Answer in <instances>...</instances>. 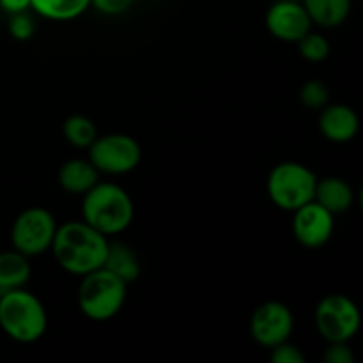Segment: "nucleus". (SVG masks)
Here are the masks:
<instances>
[{
  "instance_id": "1",
  "label": "nucleus",
  "mask_w": 363,
  "mask_h": 363,
  "mask_svg": "<svg viewBox=\"0 0 363 363\" xmlns=\"http://www.w3.org/2000/svg\"><path fill=\"white\" fill-rule=\"evenodd\" d=\"M108 245L110 238L87 222L71 220L57 227L50 252L62 272L73 277H84L105 266Z\"/></svg>"
},
{
  "instance_id": "7",
  "label": "nucleus",
  "mask_w": 363,
  "mask_h": 363,
  "mask_svg": "<svg viewBox=\"0 0 363 363\" xmlns=\"http://www.w3.org/2000/svg\"><path fill=\"white\" fill-rule=\"evenodd\" d=\"M55 216L46 208H27L14 218L11 225V245L14 250L30 257L50 252L57 233Z\"/></svg>"
},
{
  "instance_id": "23",
  "label": "nucleus",
  "mask_w": 363,
  "mask_h": 363,
  "mask_svg": "<svg viewBox=\"0 0 363 363\" xmlns=\"http://www.w3.org/2000/svg\"><path fill=\"white\" fill-rule=\"evenodd\" d=\"M269 358L273 363H305V354L298 346L286 340L269 350Z\"/></svg>"
},
{
  "instance_id": "10",
  "label": "nucleus",
  "mask_w": 363,
  "mask_h": 363,
  "mask_svg": "<svg viewBox=\"0 0 363 363\" xmlns=\"http://www.w3.org/2000/svg\"><path fill=\"white\" fill-rule=\"evenodd\" d=\"M335 230V215L311 201L293 211V236L298 243L308 250L321 248L332 240Z\"/></svg>"
},
{
  "instance_id": "14",
  "label": "nucleus",
  "mask_w": 363,
  "mask_h": 363,
  "mask_svg": "<svg viewBox=\"0 0 363 363\" xmlns=\"http://www.w3.org/2000/svg\"><path fill=\"white\" fill-rule=\"evenodd\" d=\"M314 201L328 209L332 215H342L350 211L354 202V190L346 179L337 176H328L318 179Z\"/></svg>"
},
{
  "instance_id": "20",
  "label": "nucleus",
  "mask_w": 363,
  "mask_h": 363,
  "mask_svg": "<svg viewBox=\"0 0 363 363\" xmlns=\"http://www.w3.org/2000/svg\"><path fill=\"white\" fill-rule=\"evenodd\" d=\"M298 50H300V55L303 57L307 62H323L330 57V52H332V46H330V41L323 34H318V32H308L307 35L300 39L296 43Z\"/></svg>"
},
{
  "instance_id": "5",
  "label": "nucleus",
  "mask_w": 363,
  "mask_h": 363,
  "mask_svg": "<svg viewBox=\"0 0 363 363\" xmlns=\"http://www.w3.org/2000/svg\"><path fill=\"white\" fill-rule=\"evenodd\" d=\"M319 177L300 162H280L269 170L266 191L279 209L293 213L314 201Z\"/></svg>"
},
{
  "instance_id": "26",
  "label": "nucleus",
  "mask_w": 363,
  "mask_h": 363,
  "mask_svg": "<svg viewBox=\"0 0 363 363\" xmlns=\"http://www.w3.org/2000/svg\"><path fill=\"white\" fill-rule=\"evenodd\" d=\"M32 6V0H0V9L7 14L25 13Z\"/></svg>"
},
{
  "instance_id": "27",
  "label": "nucleus",
  "mask_w": 363,
  "mask_h": 363,
  "mask_svg": "<svg viewBox=\"0 0 363 363\" xmlns=\"http://www.w3.org/2000/svg\"><path fill=\"white\" fill-rule=\"evenodd\" d=\"M358 202H360V208H362V211H363V186H362V190H360V195H358Z\"/></svg>"
},
{
  "instance_id": "21",
  "label": "nucleus",
  "mask_w": 363,
  "mask_h": 363,
  "mask_svg": "<svg viewBox=\"0 0 363 363\" xmlns=\"http://www.w3.org/2000/svg\"><path fill=\"white\" fill-rule=\"evenodd\" d=\"M300 101L305 108L321 110L330 103V89L321 80H308L300 89Z\"/></svg>"
},
{
  "instance_id": "13",
  "label": "nucleus",
  "mask_w": 363,
  "mask_h": 363,
  "mask_svg": "<svg viewBox=\"0 0 363 363\" xmlns=\"http://www.w3.org/2000/svg\"><path fill=\"white\" fill-rule=\"evenodd\" d=\"M57 179L64 191L82 197L98 183L99 172L89 158H71L60 165Z\"/></svg>"
},
{
  "instance_id": "22",
  "label": "nucleus",
  "mask_w": 363,
  "mask_h": 363,
  "mask_svg": "<svg viewBox=\"0 0 363 363\" xmlns=\"http://www.w3.org/2000/svg\"><path fill=\"white\" fill-rule=\"evenodd\" d=\"M9 34L16 41H28L35 34V23L30 16L25 13L9 14Z\"/></svg>"
},
{
  "instance_id": "16",
  "label": "nucleus",
  "mask_w": 363,
  "mask_h": 363,
  "mask_svg": "<svg viewBox=\"0 0 363 363\" xmlns=\"http://www.w3.org/2000/svg\"><path fill=\"white\" fill-rule=\"evenodd\" d=\"M103 268H106L108 272H112L113 275L119 277V279L123 280V282H126L128 286L137 282L138 277H140L142 273L140 261H138L133 248L128 247L126 243H121V241H110L105 266H103Z\"/></svg>"
},
{
  "instance_id": "17",
  "label": "nucleus",
  "mask_w": 363,
  "mask_h": 363,
  "mask_svg": "<svg viewBox=\"0 0 363 363\" xmlns=\"http://www.w3.org/2000/svg\"><path fill=\"white\" fill-rule=\"evenodd\" d=\"M32 275L27 255L18 250L0 252V294L25 287Z\"/></svg>"
},
{
  "instance_id": "9",
  "label": "nucleus",
  "mask_w": 363,
  "mask_h": 363,
  "mask_svg": "<svg viewBox=\"0 0 363 363\" xmlns=\"http://www.w3.org/2000/svg\"><path fill=\"white\" fill-rule=\"evenodd\" d=\"M248 330H250V337L255 344L264 350H272V347L289 340L293 335V311L282 301H264L252 312Z\"/></svg>"
},
{
  "instance_id": "19",
  "label": "nucleus",
  "mask_w": 363,
  "mask_h": 363,
  "mask_svg": "<svg viewBox=\"0 0 363 363\" xmlns=\"http://www.w3.org/2000/svg\"><path fill=\"white\" fill-rule=\"evenodd\" d=\"M98 128L94 121L82 113H73L62 123V137L69 145L77 149H89L98 138Z\"/></svg>"
},
{
  "instance_id": "2",
  "label": "nucleus",
  "mask_w": 363,
  "mask_h": 363,
  "mask_svg": "<svg viewBox=\"0 0 363 363\" xmlns=\"http://www.w3.org/2000/svg\"><path fill=\"white\" fill-rule=\"evenodd\" d=\"M135 204L123 186L98 183L82 195V220L106 238L124 233L133 223Z\"/></svg>"
},
{
  "instance_id": "18",
  "label": "nucleus",
  "mask_w": 363,
  "mask_h": 363,
  "mask_svg": "<svg viewBox=\"0 0 363 363\" xmlns=\"http://www.w3.org/2000/svg\"><path fill=\"white\" fill-rule=\"evenodd\" d=\"M32 9L52 21H71L91 7V0H32Z\"/></svg>"
},
{
  "instance_id": "25",
  "label": "nucleus",
  "mask_w": 363,
  "mask_h": 363,
  "mask_svg": "<svg viewBox=\"0 0 363 363\" xmlns=\"http://www.w3.org/2000/svg\"><path fill=\"white\" fill-rule=\"evenodd\" d=\"M133 4L135 0H91V6L105 16H121Z\"/></svg>"
},
{
  "instance_id": "4",
  "label": "nucleus",
  "mask_w": 363,
  "mask_h": 363,
  "mask_svg": "<svg viewBox=\"0 0 363 363\" xmlns=\"http://www.w3.org/2000/svg\"><path fill=\"white\" fill-rule=\"evenodd\" d=\"M77 301L78 308L87 319L105 323L123 311L128 296V284L106 268L80 277Z\"/></svg>"
},
{
  "instance_id": "24",
  "label": "nucleus",
  "mask_w": 363,
  "mask_h": 363,
  "mask_svg": "<svg viewBox=\"0 0 363 363\" xmlns=\"http://www.w3.org/2000/svg\"><path fill=\"white\" fill-rule=\"evenodd\" d=\"M354 358L350 342H328L323 354L326 363H354Z\"/></svg>"
},
{
  "instance_id": "6",
  "label": "nucleus",
  "mask_w": 363,
  "mask_h": 363,
  "mask_svg": "<svg viewBox=\"0 0 363 363\" xmlns=\"http://www.w3.org/2000/svg\"><path fill=\"white\" fill-rule=\"evenodd\" d=\"M314 325L326 344L350 342L362 328V311L346 294H328L315 305Z\"/></svg>"
},
{
  "instance_id": "11",
  "label": "nucleus",
  "mask_w": 363,
  "mask_h": 363,
  "mask_svg": "<svg viewBox=\"0 0 363 363\" xmlns=\"http://www.w3.org/2000/svg\"><path fill=\"white\" fill-rule=\"evenodd\" d=\"M266 28L279 41L298 43L312 30V21L301 0H277L266 13Z\"/></svg>"
},
{
  "instance_id": "3",
  "label": "nucleus",
  "mask_w": 363,
  "mask_h": 363,
  "mask_svg": "<svg viewBox=\"0 0 363 363\" xmlns=\"http://www.w3.org/2000/svg\"><path fill=\"white\" fill-rule=\"evenodd\" d=\"M0 328L14 342H38L48 330L45 305L23 287L0 294Z\"/></svg>"
},
{
  "instance_id": "15",
  "label": "nucleus",
  "mask_w": 363,
  "mask_h": 363,
  "mask_svg": "<svg viewBox=\"0 0 363 363\" xmlns=\"http://www.w3.org/2000/svg\"><path fill=\"white\" fill-rule=\"evenodd\" d=\"M312 25L337 28L346 23L351 14V0H301Z\"/></svg>"
},
{
  "instance_id": "12",
  "label": "nucleus",
  "mask_w": 363,
  "mask_h": 363,
  "mask_svg": "<svg viewBox=\"0 0 363 363\" xmlns=\"http://www.w3.org/2000/svg\"><path fill=\"white\" fill-rule=\"evenodd\" d=\"M319 131L326 140L333 144H347L353 140L360 131V117L344 103H333L319 110Z\"/></svg>"
},
{
  "instance_id": "8",
  "label": "nucleus",
  "mask_w": 363,
  "mask_h": 363,
  "mask_svg": "<svg viewBox=\"0 0 363 363\" xmlns=\"http://www.w3.org/2000/svg\"><path fill=\"white\" fill-rule=\"evenodd\" d=\"M89 151V160L99 174L124 176L140 165L142 147L128 133L98 135Z\"/></svg>"
}]
</instances>
